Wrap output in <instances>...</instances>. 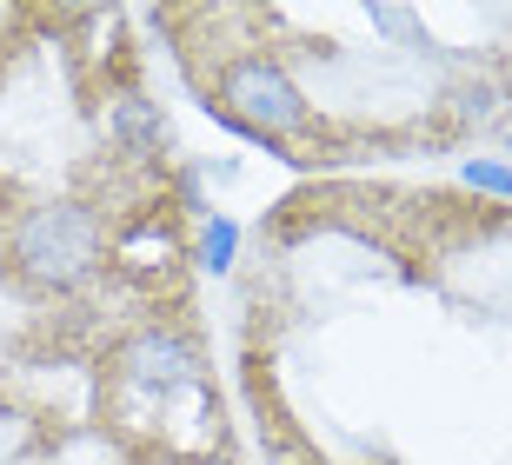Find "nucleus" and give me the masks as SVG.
<instances>
[{
    "instance_id": "f257e3e1",
    "label": "nucleus",
    "mask_w": 512,
    "mask_h": 465,
    "mask_svg": "<svg viewBox=\"0 0 512 465\" xmlns=\"http://www.w3.org/2000/svg\"><path fill=\"white\" fill-rule=\"evenodd\" d=\"M107 260V226L87 200H40L7 226V266L34 293H74Z\"/></svg>"
},
{
    "instance_id": "f03ea898",
    "label": "nucleus",
    "mask_w": 512,
    "mask_h": 465,
    "mask_svg": "<svg viewBox=\"0 0 512 465\" xmlns=\"http://www.w3.org/2000/svg\"><path fill=\"white\" fill-rule=\"evenodd\" d=\"M213 120L233 127L240 140L253 147H286V140H300L313 133V100L300 93V80L286 74L280 54H266V47H247V54H233L220 74H213Z\"/></svg>"
},
{
    "instance_id": "7ed1b4c3",
    "label": "nucleus",
    "mask_w": 512,
    "mask_h": 465,
    "mask_svg": "<svg viewBox=\"0 0 512 465\" xmlns=\"http://www.w3.org/2000/svg\"><path fill=\"white\" fill-rule=\"evenodd\" d=\"M114 379L140 399H173V392L200 386V346L180 326H133L114 346Z\"/></svg>"
},
{
    "instance_id": "20e7f679",
    "label": "nucleus",
    "mask_w": 512,
    "mask_h": 465,
    "mask_svg": "<svg viewBox=\"0 0 512 465\" xmlns=\"http://www.w3.org/2000/svg\"><path fill=\"white\" fill-rule=\"evenodd\" d=\"M107 140L120 147V160H133V167H167V113H160V100H147V93H114L107 100Z\"/></svg>"
},
{
    "instance_id": "39448f33",
    "label": "nucleus",
    "mask_w": 512,
    "mask_h": 465,
    "mask_svg": "<svg viewBox=\"0 0 512 465\" xmlns=\"http://www.w3.org/2000/svg\"><path fill=\"white\" fill-rule=\"evenodd\" d=\"M233 260H240V220L233 213H207L200 240H193V266L220 279V273H233Z\"/></svg>"
},
{
    "instance_id": "423d86ee",
    "label": "nucleus",
    "mask_w": 512,
    "mask_h": 465,
    "mask_svg": "<svg viewBox=\"0 0 512 465\" xmlns=\"http://www.w3.org/2000/svg\"><path fill=\"white\" fill-rule=\"evenodd\" d=\"M499 100H506V87L499 80H459L453 87V120H499Z\"/></svg>"
},
{
    "instance_id": "0eeeda50",
    "label": "nucleus",
    "mask_w": 512,
    "mask_h": 465,
    "mask_svg": "<svg viewBox=\"0 0 512 465\" xmlns=\"http://www.w3.org/2000/svg\"><path fill=\"white\" fill-rule=\"evenodd\" d=\"M459 180L473 186V193H486V200H512V167H506V160H493V153L466 160V167H459Z\"/></svg>"
},
{
    "instance_id": "6e6552de",
    "label": "nucleus",
    "mask_w": 512,
    "mask_h": 465,
    "mask_svg": "<svg viewBox=\"0 0 512 465\" xmlns=\"http://www.w3.org/2000/svg\"><path fill=\"white\" fill-rule=\"evenodd\" d=\"M366 20H373V27H380V34H413V7H366Z\"/></svg>"
}]
</instances>
